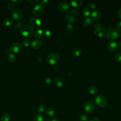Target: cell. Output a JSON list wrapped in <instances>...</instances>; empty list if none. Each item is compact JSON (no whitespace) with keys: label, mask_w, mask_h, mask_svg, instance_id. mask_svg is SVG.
Masks as SVG:
<instances>
[{"label":"cell","mask_w":121,"mask_h":121,"mask_svg":"<svg viewBox=\"0 0 121 121\" xmlns=\"http://www.w3.org/2000/svg\"><path fill=\"white\" fill-rule=\"evenodd\" d=\"M117 15L118 17L121 19V8L118 10V13H117Z\"/></svg>","instance_id":"44"},{"label":"cell","mask_w":121,"mask_h":121,"mask_svg":"<svg viewBox=\"0 0 121 121\" xmlns=\"http://www.w3.org/2000/svg\"><path fill=\"white\" fill-rule=\"evenodd\" d=\"M3 23L4 25H5V26H11L13 24V20L11 18L7 17L4 19Z\"/></svg>","instance_id":"20"},{"label":"cell","mask_w":121,"mask_h":121,"mask_svg":"<svg viewBox=\"0 0 121 121\" xmlns=\"http://www.w3.org/2000/svg\"><path fill=\"white\" fill-rule=\"evenodd\" d=\"M23 1V0H12L11 2L13 3L14 4H18L21 3Z\"/></svg>","instance_id":"41"},{"label":"cell","mask_w":121,"mask_h":121,"mask_svg":"<svg viewBox=\"0 0 121 121\" xmlns=\"http://www.w3.org/2000/svg\"><path fill=\"white\" fill-rule=\"evenodd\" d=\"M22 43L24 46L28 47L30 44V42L28 40L25 39L22 41Z\"/></svg>","instance_id":"34"},{"label":"cell","mask_w":121,"mask_h":121,"mask_svg":"<svg viewBox=\"0 0 121 121\" xmlns=\"http://www.w3.org/2000/svg\"><path fill=\"white\" fill-rule=\"evenodd\" d=\"M22 48L21 44L19 42H15L12 43L10 48V51L11 52L18 53L20 52Z\"/></svg>","instance_id":"9"},{"label":"cell","mask_w":121,"mask_h":121,"mask_svg":"<svg viewBox=\"0 0 121 121\" xmlns=\"http://www.w3.org/2000/svg\"><path fill=\"white\" fill-rule=\"evenodd\" d=\"M117 29L120 31H121V21L119 22L118 23V24H117Z\"/></svg>","instance_id":"43"},{"label":"cell","mask_w":121,"mask_h":121,"mask_svg":"<svg viewBox=\"0 0 121 121\" xmlns=\"http://www.w3.org/2000/svg\"><path fill=\"white\" fill-rule=\"evenodd\" d=\"M84 110L87 113H91L95 109V104L92 100H87L84 104Z\"/></svg>","instance_id":"6"},{"label":"cell","mask_w":121,"mask_h":121,"mask_svg":"<svg viewBox=\"0 0 121 121\" xmlns=\"http://www.w3.org/2000/svg\"><path fill=\"white\" fill-rule=\"evenodd\" d=\"M60 57L56 52H52L50 53L47 57V61L50 65L55 64L59 60Z\"/></svg>","instance_id":"4"},{"label":"cell","mask_w":121,"mask_h":121,"mask_svg":"<svg viewBox=\"0 0 121 121\" xmlns=\"http://www.w3.org/2000/svg\"><path fill=\"white\" fill-rule=\"evenodd\" d=\"M15 7V5L12 2H10V3H9L7 5V8L8 9H9V10H11V9H14Z\"/></svg>","instance_id":"36"},{"label":"cell","mask_w":121,"mask_h":121,"mask_svg":"<svg viewBox=\"0 0 121 121\" xmlns=\"http://www.w3.org/2000/svg\"><path fill=\"white\" fill-rule=\"evenodd\" d=\"M87 6H88V8L89 9H95V7H96L95 4V3H92V2L89 3L87 4Z\"/></svg>","instance_id":"35"},{"label":"cell","mask_w":121,"mask_h":121,"mask_svg":"<svg viewBox=\"0 0 121 121\" xmlns=\"http://www.w3.org/2000/svg\"><path fill=\"white\" fill-rule=\"evenodd\" d=\"M90 9H88V8H86L85 9H84L83 10L82 13H83V16L86 17H89V16L90 15Z\"/></svg>","instance_id":"27"},{"label":"cell","mask_w":121,"mask_h":121,"mask_svg":"<svg viewBox=\"0 0 121 121\" xmlns=\"http://www.w3.org/2000/svg\"><path fill=\"white\" fill-rule=\"evenodd\" d=\"M34 35L36 38H41L43 35V32L41 29H38L35 32Z\"/></svg>","instance_id":"23"},{"label":"cell","mask_w":121,"mask_h":121,"mask_svg":"<svg viewBox=\"0 0 121 121\" xmlns=\"http://www.w3.org/2000/svg\"><path fill=\"white\" fill-rule=\"evenodd\" d=\"M46 110V107L45 105L44 104H41V105H39L37 109L38 112L40 113L44 112H45Z\"/></svg>","instance_id":"29"},{"label":"cell","mask_w":121,"mask_h":121,"mask_svg":"<svg viewBox=\"0 0 121 121\" xmlns=\"http://www.w3.org/2000/svg\"><path fill=\"white\" fill-rule=\"evenodd\" d=\"M83 3V0H72L71 1V5L75 8H77L80 7Z\"/></svg>","instance_id":"19"},{"label":"cell","mask_w":121,"mask_h":121,"mask_svg":"<svg viewBox=\"0 0 121 121\" xmlns=\"http://www.w3.org/2000/svg\"><path fill=\"white\" fill-rule=\"evenodd\" d=\"M42 45V42L40 40H36L34 41L31 44V47L32 49H37L41 47Z\"/></svg>","instance_id":"16"},{"label":"cell","mask_w":121,"mask_h":121,"mask_svg":"<svg viewBox=\"0 0 121 121\" xmlns=\"http://www.w3.org/2000/svg\"><path fill=\"white\" fill-rule=\"evenodd\" d=\"M54 85L58 87H63L65 84L64 79L61 77H56L54 81Z\"/></svg>","instance_id":"14"},{"label":"cell","mask_w":121,"mask_h":121,"mask_svg":"<svg viewBox=\"0 0 121 121\" xmlns=\"http://www.w3.org/2000/svg\"><path fill=\"white\" fill-rule=\"evenodd\" d=\"M22 26V24L21 23V22L17 23L13 26V28L14 29H18V28H19L20 27H21V26Z\"/></svg>","instance_id":"37"},{"label":"cell","mask_w":121,"mask_h":121,"mask_svg":"<svg viewBox=\"0 0 121 121\" xmlns=\"http://www.w3.org/2000/svg\"><path fill=\"white\" fill-rule=\"evenodd\" d=\"M8 59L10 62H14L16 60V56L13 53L11 52V51L10 52L8 53Z\"/></svg>","instance_id":"22"},{"label":"cell","mask_w":121,"mask_h":121,"mask_svg":"<svg viewBox=\"0 0 121 121\" xmlns=\"http://www.w3.org/2000/svg\"><path fill=\"white\" fill-rule=\"evenodd\" d=\"M89 121H101L100 119L97 117H93Z\"/></svg>","instance_id":"42"},{"label":"cell","mask_w":121,"mask_h":121,"mask_svg":"<svg viewBox=\"0 0 121 121\" xmlns=\"http://www.w3.org/2000/svg\"><path fill=\"white\" fill-rule=\"evenodd\" d=\"M46 113L48 117L51 118L55 116L56 113L55 110L53 107H49L46 111Z\"/></svg>","instance_id":"17"},{"label":"cell","mask_w":121,"mask_h":121,"mask_svg":"<svg viewBox=\"0 0 121 121\" xmlns=\"http://www.w3.org/2000/svg\"><path fill=\"white\" fill-rule=\"evenodd\" d=\"M65 30L68 33H71L74 30V26L70 24H68L65 26Z\"/></svg>","instance_id":"28"},{"label":"cell","mask_w":121,"mask_h":121,"mask_svg":"<svg viewBox=\"0 0 121 121\" xmlns=\"http://www.w3.org/2000/svg\"><path fill=\"white\" fill-rule=\"evenodd\" d=\"M93 23V20L90 17L86 18L82 23V25L84 27H86L88 25H91Z\"/></svg>","instance_id":"21"},{"label":"cell","mask_w":121,"mask_h":121,"mask_svg":"<svg viewBox=\"0 0 121 121\" xmlns=\"http://www.w3.org/2000/svg\"><path fill=\"white\" fill-rule=\"evenodd\" d=\"M10 119V115L9 113H3L0 118L1 121H9Z\"/></svg>","instance_id":"26"},{"label":"cell","mask_w":121,"mask_h":121,"mask_svg":"<svg viewBox=\"0 0 121 121\" xmlns=\"http://www.w3.org/2000/svg\"><path fill=\"white\" fill-rule=\"evenodd\" d=\"M115 59L117 61H121V52H118L115 54Z\"/></svg>","instance_id":"33"},{"label":"cell","mask_w":121,"mask_h":121,"mask_svg":"<svg viewBox=\"0 0 121 121\" xmlns=\"http://www.w3.org/2000/svg\"><path fill=\"white\" fill-rule=\"evenodd\" d=\"M27 1L29 3L31 4H33V5L36 4L40 2V1L38 0H28Z\"/></svg>","instance_id":"38"},{"label":"cell","mask_w":121,"mask_h":121,"mask_svg":"<svg viewBox=\"0 0 121 121\" xmlns=\"http://www.w3.org/2000/svg\"><path fill=\"white\" fill-rule=\"evenodd\" d=\"M81 51L80 50V49L78 48H76L73 50L72 54H73V56L75 57H79L81 55Z\"/></svg>","instance_id":"24"},{"label":"cell","mask_w":121,"mask_h":121,"mask_svg":"<svg viewBox=\"0 0 121 121\" xmlns=\"http://www.w3.org/2000/svg\"><path fill=\"white\" fill-rule=\"evenodd\" d=\"M79 12L76 9H71L68 11L66 15V19L67 21L73 23L76 21L79 17Z\"/></svg>","instance_id":"1"},{"label":"cell","mask_w":121,"mask_h":121,"mask_svg":"<svg viewBox=\"0 0 121 121\" xmlns=\"http://www.w3.org/2000/svg\"><path fill=\"white\" fill-rule=\"evenodd\" d=\"M118 47V44L116 41L112 40L107 44V48L110 52H114Z\"/></svg>","instance_id":"13"},{"label":"cell","mask_w":121,"mask_h":121,"mask_svg":"<svg viewBox=\"0 0 121 121\" xmlns=\"http://www.w3.org/2000/svg\"><path fill=\"white\" fill-rule=\"evenodd\" d=\"M11 15L15 20H19L23 17V12L20 9L15 8L12 11Z\"/></svg>","instance_id":"7"},{"label":"cell","mask_w":121,"mask_h":121,"mask_svg":"<svg viewBox=\"0 0 121 121\" xmlns=\"http://www.w3.org/2000/svg\"><path fill=\"white\" fill-rule=\"evenodd\" d=\"M29 22L31 26L35 28H39L42 26L41 20L36 17H33L31 18Z\"/></svg>","instance_id":"10"},{"label":"cell","mask_w":121,"mask_h":121,"mask_svg":"<svg viewBox=\"0 0 121 121\" xmlns=\"http://www.w3.org/2000/svg\"><path fill=\"white\" fill-rule=\"evenodd\" d=\"M93 28L95 33H99L101 31H104L106 29L103 25L99 22H95L94 24Z\"/></svg>","instance_id":"12"},{"label":"cell","mask_w":121,"mask_h":121,"mask_svg":"<svg viewBox=\"0 0 121 121\" xmlns=\"http://www.w3.org/2000/svg\"><path fill=\"white\" fill-rule=\"evenodd\" d=\"M105 35L107 39L112 40L119 38L120 37V34L116 29L110 28L106 31Z\"/></svg>","instance_id":"3"},{"label":"cell","mask_w":121,"mask_h":121,"mask_svg":"<svg viewBox=\"0 0 121 121\" xmlns=\"http://www.w3.org/2000/svg\"><path fill=\"white\" fill-rule=\"evenodd\" d=\"M59 67L57 64H55L53 65V69H54L55 70H58L59 69Z\"/></svg>","instance_id":"45"},{"label":"cell","mask_w":121,"mask_h":121,"mask_svg":"<svg viewBox=\"0 0 121 121\" xmlns=\"http://www.w3.org/2000/svg\"><path fill=\"white\" fill-rule=\"evenodd\" d=\"M21 35L26 38H30L34 34L33 28L28 25H24L22 26L20 29Z\"/></svg>","instance_id":"2"},{"label":"cell","mask_w":121,"mask_h":121,"mask_svg":"<svg viewBox=\"0 0 121 121\" xmlns=\"http://www.w3.org/2000/svg\"><path fill=\"white\" fill-rule=\"evenodd\" d=\"M52 79L50 78V77H46L44 79V82L47 84H51L52 83Z\"/></svg>","instance_id":"31"},{"label":"cell","mask_w":121,"mask_h":121,"mask_svg":"<svg viewBox=\"0 0 121 121\" xmlns=\"http://www.w3.org/2000/svg\"><path fill=\"white\" fill-rule=\"evenodd\" d=\"M44 35H45V37L46 38H50L51 36V32L50 31V30L49 29H47L44 32Z\"/></svg>","instance_id":"32"},{"label":"cell","mask_w":121,"mask_h":121,"mask_svg":"<svg viewBox=\"0 0 121 121\" xmlns=\"http://www.w3.org/2000/svg\"><path fill=\"white\" fill-rule=\"evenodd\" d=\"M88 91L91 95H95L98 93V89L95 86H91L88 88Z\"/></svg>","instance_id":"18"},{"label":"cell","mask_w":121,"mask_h":121,"mask_svg":"<svg viewBox=\"0 0 121 121\" xmlns=\"http://www.w3.org/2000/svg\"><path fill=\"white\" fill-rule=\"evenodd\" d=\"M33 121H43V117L40 113H36L34 115Z\"/></svg>","instance_id":"25"},{"label":"cell","mask_w":121,"mask_h":121,"mask_svg":"<svg viewBox=\"0 0 121 121\" xmlns=\"http://www.w3.org/2000/svg\"><path fill=\"white\" fill-rule=\"evenodd\" d=\"M80 121H89V117L87 115L83 114L79 116Z\"/></svg>","instance_id":"30"},{"label":"cell","mask_w":121,"mask_h":121,"mask_svg":"<svg viewBox=\"0 0 121 121\" xmlns=\"http://www.w3.org/2000/svg\"><path fill=\"white\" fill-rule=\"evenodd\" d=\"M51 121H60V120L57 118H54Z\"/></svg>","instance_id":"46"},{"label":"cell","mask_w":121,"mask_h":121,"mask_svg":"<svg viewBox=\"0 0 121 121\" xmlns=\"http://www.w3.org/2000/svg\"><path fill=\"white\" fill-rule=\"evenodd\" d=\"M70 4L66 1L60 2L59 5V9L62 12L67 11L70 9Z\"/></svg>","instance_id":"11"},{"label":"cell","mask_w":121,"mask_h":121,"mask_svg":"<svg viewBox=\"0 0 121 121\" xmlns=\"http://www.w3.org/2000/svg\"><path fill=\"white\" fill-rule=\"evenodd\" d=\"M91 17L93 19L95 20H99L102 17L101 12L98 10H95L91 13Z\"/></svg>","instance_id":"15"},{"label":"cell","mask_w":121,"mask_h":121,"mask_svg":"<svg viewBox=\"0 0 121 121\" xmlns=\"http://www.w3.org/2000/svg\"><path fill=\"white\" fill-rule=\"evenodd\" d=\"M48 2H49V1L48 0H41L40 1V5H42V6L47 5L48 4Z\"/></svg>","instance_id":"39"},{"label":"cell","mask_w":121,"mask_h":121,"mask_svg":"<svg viewBox=\"0 0 121 121\" xmlns=\"http://www.w3.org/2000/svg\"><path fill=\"white\" fill-rule=\"evenodd\" d=\"M43 11L44 8L43 6L41 5H37L33 9V14L36 17H40L43 15Z\"/></svg>","instance_id":"8"},{"label":"cell","mask_w":121,"mask_h":121,"mask_svg":"<svg viewBox=\"0 0 121 121\" xmlns=\"http://www.w3.org/2000/svg\"><path fill=\"white\" fill-rule=\"evenodd\" d=\"M119 49L121 51V42L119 43Z\"/></svg>","instance_id":"47"},{"label":"cell","mask_w":121,"mask_h":121,"mask_svg":"<svg viewBox=\"0 0 121 121\" xmlns=\"http://www.w3.org/2000/svg\"><path fill=\"white\" fill-rule=\"evenodd\" d=\"M95 102L96 104L100 107H105L108 103L107 99L101 95H98L95 98Z\"/></svg>","instance_id":"5"},{"label":"cell","mask_w":121,"mask_h":121,"mask_svg":"<svg viewBox=\"0 0 121 121\" xmlns=\"http://www.w3.org/2000/svg\"><path fill=\"white\" fill-rule=\"evenodd\" d=\"M104 35H105V33L104 31H101V32L98 33V36L100 38H104Z\"/></svg>","instance_id":"40"}]
</instances>
